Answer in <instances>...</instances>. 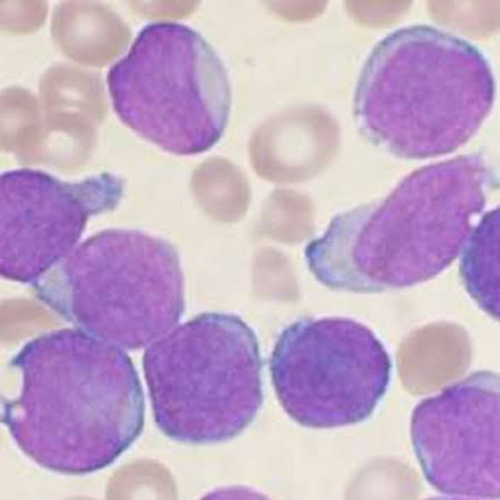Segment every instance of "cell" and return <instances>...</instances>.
<instances>
[{
    "label": "cell",
    "instance_id": "30bf717a",
    "mask_svg": "<svg viewBox=\"0 0 500 500\" xmlns=\"http://www.w3.org/2000/svg\"><path fill=\"white\" fill-rule=\"evenodd\" d=\"M252 282L255 288L283 292L292 289L294 280L289 261L283 253L271 248L256 253L253 262Z\"/></svg>",
    "mask_w": 500,
    "mask_h": 500
},
{
    "label": "cell",
    "instance_id": "8fae6325",
    "mask_svg": "<svg viewBox=\"0 0 500 500\" xmlns=\"http://www.w3.org/2000/svg\"><path fill=\"white\" fill-rule=\"evenodd\" d=\"M47 12L46 0H0V30L10 35L31 34L42 25Z\"/></svg>",
    "mask_w": 500,
    "mask_h": 500
},
{
    "label": "cell",
    "instance_id": "277c9868",
    "mask_svg": "<svg viewBox=\"0 0 500 500\" xmlns=\"http://www.w3.org/2000/svg\"><path fill=\"white\" fill-rule=\"evenodd\" d=\"M115 312L117 342L143 347L167 333L184 306V276L177 250L142 231L110 229L95 235L74 275Z\"/></svg>",
    "mask_w": 500,
    "mask_h": 500
},
{
    "label": "cell",
    "instance_id": "9c48e42d",
    "mask_svg": "<svg viewBox=\"0 0 500 500\" xmlns=\"http://www.w3.org/2000/svg\"><path fill=\"white\" fill-rule=\"evenodd\" d=\"M305 200L291 189L271 191L264 200L258 223L262 236L282 243L297 241L305 228Z\"/></svg>",
    "mask_w": 500,
    "mask_h": 500
},
{
    "label": "cell",
    "instance_id": "ba28073f",
    "mask_svg": "<svg viewBox=\"0 0 500 500\" xmlns=\"http://www.w3.org/2000/svg\"><path fill=\"white\" fill-rule=\"evenodd\" d=\"M197 182L199 202L210 217L232 223L245 215L251 198L250 184L230 160L220 156L208 159L200 167Z\"/></svg>",
    "mask_w": 500,
    "mask_h": 500
},
{
    "label": "cell",
    "instance_id": "7a4b0ae2",
    "mask_svg": "<svg viewBox=\"0 0 500 500\" xmlns=\"http://www.w3.org/2000/svg\"><path fill=\"white\" fill-rule=\"evenodd\" d=\"M143 363L158 394L188 401L195 422L220 437L238 436L262 403L257 337L235 315L196 316L153 342Z\"/></svg>",
    "mask_w": 500,
    "mask_h": 500
},
{
    "label": "cell",
    "instance_id": "8992f818",
    "mask_svg": "<svg viewBox=\"0 0 500 500\" xmlns=\"http://www.w3.org/2000/svg\"><path fill=\"white\" fill-rule=\"evenodd\" d=\"M119 24L112 10L94 0H63L54 6L50 34L68 58L92 67L106 65L117 53Z\"/></svg>",
    "mask_w": 500,
    "mask_h": 500
},
{
    "label": "cell",
    "instance_id": "6da1fadb",
    "mask_svg": "<svg viewBox=\"0 0 500 500\" xmlns=\"http://www.w3.org/2000/svg\"><path fill=\"white\" fill-rule=\"evenodd\" d=\"M388 361L365 326L341 318H306L281 333L270 371L291 418L307 427L329 428L369 417L385 392Z\"/></svg>",
    "mask_w": 500,
    "mask_h": 500
},
{
    "label": "cell",
    "instance_id": "52a82bcc",
    "mask_svg": "<svg viewBox=\"0 0 500 500\" xmlns=\"http://www.w3.org/2000/svg\"><path fill=\"white\" fill-rule=\"evenodd\" d=\"M306 125L304 112L291 110L272 115L254 128L248 152L258 177L278 184L297 183L305 177Z\"/></svg>",
    "mask_w": 500,
    "mask_h": 500
},
{
    "label": "cell",
    "instance_id": "3957f363",
    "mask_svg": "<svg viewBox=\"0 0 500 500\" xmlns=\"http://www.w3.org/2000/svg\"><path fill=\"white\" fill-rule=\"evenodd\" d=\"M209 55L187 26L166 21L146 25L107 73L115 109L126 121L186 119L192 142L215 145L228 123L229 104L208 92Z\"/></svg>",
    "mask_w": 500,
    "mask_h": 500
},
{
    "label": "cell",
    "instance_id": "5b68a950",
    "mask_svg": "<svg viewBox=\"0 0 500 500\" xmlns=\"http://www.w3.org/2000/svg\"><path fill=\"white\" fill-rule=\"evenodd\" d=\"M10 183L0 190V268L17 278H36L70 252L87 215L52 180Z\"/></svg>",
    "mask_w": 500,
    "mask_h": 500
}]
</instances>
